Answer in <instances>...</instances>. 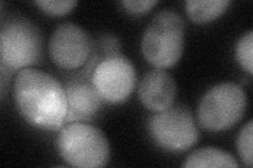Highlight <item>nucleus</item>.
<instances>
[{
  "label": "nucleus",
  "instance_id": "1",
  "mask_svg": "<svg viewBox=\"0 0 253 168\" xmlns=\"http://www.w3.org/2000/svg\"><path fill=\"white\" fill-rule=\"evenodd\" d=\"M14 99L20 114L32 126L59 131L66 123V90L52 75L37 68L19 70L14 83Z\"/></svg>",
  "mask_w": 253,
  "mask_h": 168
},
{
  "label": "nucleus",
  "instance_id": "2",
  "mask_svg": "<svg viewBox=\"0 0 253 168\" xmlns=\"http://www.w3.org/2000/svg\"><path fill=\"white\" fill-rule=\"evenodd\" d=\"M185 22L175 11L163 10L149 22L141 39V52L150 65L169 68L179 61L184 51Z\"/></svg>",
  "mask_w": 253,
  "mask_h": 168
},
{
  "label": "nucleus",
  "instance_id": "3",
  "mask_svg": "<svg viewBox=\"0 0 253 168\" xmlns=\"http://www.w3.org/2000/svg\"><path fill=\"white\" fill-rule=\"evenodd\" d=\"M56 148L62 159L74 167H104L110 160V144L104 133L82 122L61 127L56 138Z\"/></svg>",
  "mask_w": 253,
  "mask_h": 168
},
{
  "label": "nucleus",
  "instance_id": "4",
  "mask_svg": "<svg viewBox=\"0 0 253 168\" xmlns=\"http://www.w3.org/2000/svg\"><path fill=\"white\" fill-rule=\"evenodd\" d=\"M42 36L33 22L15 16L2 22L0 32L1 67L9 71L27 68L39 61Z\"/></svg>",
  "mask_w": 253,
  "mask_h": 168
},
{
  "label": "nucleus",
  "instance_id": "5",
  "mask_svg": "<svg viewBox=\"0 0 253 168\" xmlns=\"http://www.w3.org/2000/svg\"><path fill=\"white\" fill-rule=\"evenodd\" d=\"M247 106V96L234 82L213 86L202 98L197 118L205 130L221 132L231 129L240 121Z\"/></svg>",
  "mask_w": 253,
  "mask_h": 168
},
{
  "label": "nucleus",
  "instance_id": "6",
  "mask_svg": "<svg viewBox=\"0 0 253 168\" xmlns=\"http://www.w3.org/2000/svg\"><path fill=\"white\" fill-rule=\"evenodd\" d=\"M148 130L156 145L171 153L191 148L200 135L192 114L183 105H172L156 113L149 120Z\"/></svg>",
  "mask_w": 253,
  "mask_h": 168
},
{
  "label": "nucleus",
  "instance_id": "7",
  "mask_svg": "<svg viewBox=\"0 0 253 168\" xmlns=\"http://www.w3.org/2000/svg\"><path fill=\"white\" fill-rule=\"evenodd\" d=\"M92 82L102 100L111 104L124 103L135 87V67L124 55L108 56L95 67Z\"/></svg>",
  "mask_w": 253,
  "mask_h": 168
},
{
  "label": "nucleus",
  "instance_id": "8",
  "mask_svg": "<svg viewBox=\"0 0 253 168\" xmlns=\"http://www.w3.org/2000/svg\"><path fill=\"white\" fill-rule=\"evenodd\" d=\"M92 50L88 33L73 22L59 25L50 38L49 52L53 62L63 69L83 67L89 59Z\"/></svg>",
  "mask_w": 253,
  "mask_h": 168
},
{
  "label": "nucleus",
  "instance_id": "9",
  "mask_svg": "<svg viewBox=\"0 0 253 168\" xmlns=\"http://www.w3.org/2000/svg\"><path fill=\"white\" fill-rule=\"evenodd\" d=\"M68 113L66 122H81L91 120L101 106L102 98L93 84L92 79L76 78L66 87Z\"/></svg>",
  "mask_w": 253,
  "mask_h": 168
},
{
  "label": "nucleus",
  "instance_id": "10",
  "mask_svg": "<svg viewBox=\"0 0 253 168\" xmlns=\"http://www.w3.org/2000/svg\"><path fill=\"white\" fill-rule=\"evenodd\" d=\"M176 92V83L172 76L164 69L156 68L142 78L138 87V97L148 109L160 113L173 105Z\"/></svg>",
  "mask_w": 253,
  "mask_h": 168
},
{
  "label": "nucleus",
  "instance_id": "11",
  "mask_svg": "<svg viewBox=\"0 0 253 168\" xmlns=\"http://www.w3.org/2000/svg\"><path fill=\"white\" fill-rule=\"evenodd\" d=\"M183 167H239L233 156L215 147H205L189 155Z\"/></svg>",
  "mask_w": 253,
  "mask_h": 168
},
{
  "label": "nucleus",
  "instance_id": "12",
  "mask_svg": "<svg viewBox=\"0 0 253 168\" xmlns=\"http://www.w3.org/2000/svg\"><path fill=\"white\" fill-rule=\"evenodd\" d=\"M230 3V0H188L185 5L190 19L206 23L218 18Z\"/></svg>",
  "mask_w": 253,
  "mask_h": 168
},
{
  "label": "nucleus",
  "instance_id": "13",
  "mask_svg": "<svg viewBox=\"0 0 253 168\" xmlns=\"http://www.w3.org/2000/svg\"><path fill=\"white\" fill-rule=\"evenodd\" d=\"M253 32L244 34L236 44V59L241 67L250 75L253 73Z\"/></svg>",
  "mask_w": 253,
  "mask_h": 168
},
{
  "label": "nucleus",
  "instance_id": "14",
  "mask_svg": "<svg viewBox=\"0 0 253 168\" xmlns=\"http://www.w3.org/2000/svg\"><path fill=\"white\" fill-rule=\"evenodd\" d=\"M252 134H253V122L252 120L245 125L237 137L236 145L237 151L242 159L243 163L252 167Z\"/></svg>",
  "mask_w": 253,
  "mask_h": 168
},
{
  "label": "nucleus",
  "instance_id": "15",
  "mask_svg": "<svg viewBox=\"0 0 253 168\" xmlns=\"http://www.w3.org/2000/svg\"><path fill=\"white\" fill-rule=\"evenodd\" d=\"M35 4L51 16H61L70 13L77 4L75 0H38Z\"/></svg>",
  "mask_w": 253,
  "mask_h": 168
},
{
  "label": "nucleus",
  "instance_id": "16",
  "mask_svg": "<svg viewBox=\"0 0 253 168\" xmlns=\"http://www.w3.org/2000/svg\"><path fill=\"white\" fill-rule=\"evenodd\" d=\"M157 3L156 0H124L122 4L131 14H144L150 11Z\"/></svg>",
  "mask_w": 253,
  "mask_h": 168
}]
</instances>
